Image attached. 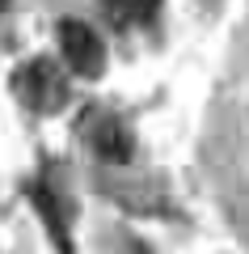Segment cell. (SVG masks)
<instances>
[{
  "mask_svg": "<svg viewBox=\"0 0 249 254\" xmlns=\"http://www.w3.org/2000/svg\"><path fill=\"white\" fill-rule=\"evenodd\" d=\"M13 93H17V102L26 110H34V115H55V110L68 102V81H63V72H59L55 60L38 55V60L21 64L17 72H13Z\"/></svg>",
  "mask_w": 249,
  "mask_h": 254,
  "instance_id": "obj_1",
  "label": "cell"
},
{
  "mask_svg": "<svg viewBox=\"0 0 249 254\" xmlns=\"http://www.w3.org/2000/svg\"><path fill=\"white\" fill-rule=\"evenodd\" d=\"M59 51H63V64L80 81H98L106 72V47H101V38L76 17L59 21Z\"/></svg>",
  "mask_w": 249,
  "mask_h": 254,
  "instance_id": "obj_2",
  "label": "cell"
},
{
  "mask_svg": "<svg viewBox=\"0 0 249 254\" xmlns=\"http://www.w3.org/2000/svg\"><path fill=\"white\" fill-rule=\"evenodd\" d=\"M30 199H34L38 216H43V229L51 233L55 250L72 254V233H68V220H63V208H59V199H55V190L47 187V182H34V187H30Z\"/></svg>",
  "mask_w": 249,
  "mask_h": 254,
  "instance_id": "obj_3",
  "label": "cell"
},
{
  "mask_svg": "<svg viewBox=\"0 0 249 254\" xmlns=\"http://www.w3.org/2000/svg\"><path fill=\"white\" fill-rule=\"evenodd\" d=\"M93 148H98V157L101 161H114V165H123V161H131V148H135V140H131V131H127L123 123H114V119H106V123L93 131Z\"/></svg>",
  "mask_w": 249,
  "mask_h": 254,
  "instance_id": "obj_4",
  "label": "cell"
},
{
  "mask_svg": "<svg viewBox=\"0 0 249 254\" xmlns=\"http://www.w3.org/2000/svg\"><path fill=\"white\" fill-rule=\"evenodd\" d=\"M4 4H9V0H0V9H4Z\"/></svg>",
  "mask_w": 249,
  "mask_h": 254,
  "instance_id": "obj_5",
  "label": "cell"
}]
</instances>
